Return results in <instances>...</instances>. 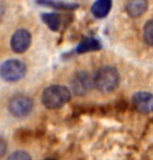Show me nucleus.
Here are the masks:
<instances>
[{"instance_id":"nucleus-3","label":"nucleus","mask_w":153,"mask_h":160,"mask_svg":"<svg viewBox=\"0 0 153 160\" xmlns=\"http://www.w3.org/2000/svg\"><path fill=\"white\" fill-rule=\"evenodd\" d=\"M0 74L6 82H18L26 74V65L19 59H7L1 64Z\"/></svg>"},{"instance_id":"nucleus-12","label":"nucleus","mask_w":153,"mask_h":160,"mask_svg":"<svg viewBox=\"0 0 153 160\" xmlns=\"http://www.w3.org/2000/svg\"><path fill=\"white\" fill-rule=\"evenodd\" d=\"M39 5L44 6H50L54 7L56 10H67V11H71L77 8L79 5L77 4H73V2H64V1H45V0H42V1H37Z\"/></svg>"},{"instance_id":"nucleus-14","label":"nucleus","mask_w":153,"mask_h":160,"mask_svg":"<svg viewBox=\"0 0 153 160\" xmlns=\"http://www.w3.org/2000/svg\"><path fill=\"white\" fill-rule=\"evenodd\" d=\"M7 160H32L31 155L25 151H16L8 155Z\"/></svg>"},{"instance_id":"nucleus-4","label":"nucleus","mask_w":153,"mask_h":160,"mask_svg":"<svg viewBox=\"0 0 153 160\" xmlns=\"http://www.w3.org/2000/svg\"><path fill=\"white\" fill-rule=\"evenodd\" d=\"M94 78L87 71H76L70 80V90L76 96H83L93 89Z\"/></svg>"},{"instance_id":"nucleus-7","label":"nucleus","mask_w":153,"mask_h":160,"mask_svg":"<svg viewBox=\"0 0 153 160\" xmlns=\"http://www.w3.org/2000/svg\"><path fill=\"white\" fill-rule=\"evenodd\" d=\"M132 103L136 112L150 114L153 112V94L148 92H135L132 97Z\"/></svg>"},{"instance_id":"nucleus-8","label":"nucleus","mask_w":153,"mask_h":160,"mask_svg":"<svg viewBox=\"0 0 153 160\" xmlns=\"http://www.w3.org/2000/svg\"><path fill=\"white\" fill-rule=\"evenodd\" d=\"M148 7V2L145 0H130L126 1L125 10L127 14L132 18H138L142 16Z\"/></svg>"},{"instance_id":"nucleus-15","label":"nucleus","mask_w":153,"mask_h":160,"mask_svg":"<svg viewBox=\"0 0 153 160\" xmlns=\"http://www.w3.org/2000/svg\"><path fill=\"white\" fill-rule=\"evenodd\" d=\"M0 143H1V152H0V153H1V157H3V155L6 153V142L3 138L0 139Z\"/></svg>"},{"instance_id":"nucleus-13","label":"nucleus","mask_w":153,"mask_h":160,"mask_svg":"<svg viewBox=\"0 0 153 160\" xmlns=\"http://www.w3.org/2000/svg\"><path fill=\"white\" fill-rule=\"evenodd\" d=\"M144 40L150 46H153V19L146 22L144 25Z\"/></svg>"},{"instance_id":"nucleus-2","label":"nucleus","mask_w":153,"mask_h":160,"mask_svg":"<svg viewBox=\"0 0 153 160\" xmlns=\"http://www.w3.org/2000/svg\"><path fill=\"white\" fill-rule=\"evenodd\" d=\"M120 83V75L118 69L112 65H103L97 69L94 76V86L103 94L114 92Z\"/></svg>"},{"instance_id":"nucleus-11","label":"nucleus","mask_w":153,"mask_h":160,"mask_svg":"<svg viewBox=\"0 0 153 160\" xmlns=\"http://www.w3.org/2000/svg\"><path fill=\"white\" fill-rule=\"evenodd\" d=\"M40 18H42L43 23L45 24L51 31L56 32V31L59 30V26H61V23H62V22H61V16H59V13H56V12L42 13V14H40Z\"/></svg>"},{"instance_id":"nucleus-6","label":"nucleus","mask_w":153,"mask_h":160,"mask_svg":"<svg viewBox=\"0 0 153 160\" xmlns=\"http://www.w3.org/2000/svg\"><path fill=\"white\" fill-rule=\"evenodd\" d=\"M31 40H32V37L28 30L19 29L12 34L10 45L16 53H23L30 48Z\"/></svg>"},{"instance_id":"nucleus-16","label":"nucleus","mask_w":153,"mask_h":160,"mask_svg":"<svg viewBox=\"0 0 153 160\" xmlns=\"http://www.w3.org/2000/svg\"><path fill=\"white\" fill-rule=\"evenodd\" d=\"M44 160H57V159H55V158H48V159H44Z\"/></svg>"},{"instance_id":"nucleus-1","label":"nucleus","mask_w":153,"mask_h":160,"mask_svg":"<svg viewBox=\"0 0 153 160\" xmlns=\"http://www.w3.org/2000/svg\"><path fill=\"white\" fill-rule=\"evenodd\" d=\"M71 90L65 86L52 84L46 87L42 94V103L48 109H59L70 101Z\"/></svg>"},{"instance_id":"nucleus-10","label":"nucleus","mask_w":153,"mask_h":160,"mask_svg":"<svg viewBox=\"0 0 153 160\" xmlns=\"http://www.w3.org/2000/svg\"><path fill=\"white\" fill-rule=\"evenodd\" d=\"M112 10V1L110 0H96L91 5L90 11L95 18H105Z\"/></svg>"},{"instance_id":"nucleus-5","label":"nucleus","mask_w":153,"mask_h":160,"mask_svg":"<svg viewBox=\"0 0 153 160\" xmlns=\"http://www.w3.org/2000/svg\"><path fill=\"white\" fill-rule=\"evenodd\" d=\"M33 109V100L26 95H16L8 102V112L14 118H25Z\"/></svg>"},{"instance_id":"nucleus-9","label":"nucleus","mask_w":153,"mask_h":160,"mask_svg":"<svg viewBox=\"0 0 153 160\" xmlns=\"http://www.w3.org/2000/svg\"><path fill=\"white\" fill-rule=\"evenodd\" d=\"M101 48L102 45L99 39L93 38V37H83L76 48V52L85 53V52L90 51H99V50H101Z\"/></svg>"}]
</instances>
